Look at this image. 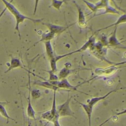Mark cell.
I'll list each match as a JSON object with an SVG mask.
<instances>
[{
  "label": "cell",
  "mask_w": 126,
  "mask_h": 126,
  "mask_svg": "<svg viewBox=\"0 0 126 126\" xmlns=\"http://www.w3.org/2000/svg\"><path fill=\"white\" fill-rule=\"evenodd\" d=\"M7 1L5 0H2V2L4 3L5 6V7L10 11V12L14 16L16 20V25L15 27V30L17 32L19 38L21 39V34L19 30V25L23 23L25 20H28L29 21H32L34 23H40L43 19H33L21 13L20 11L13 5L11 3V2Z\"/></svg>",
  "instance_id": "cell-1"
},
{
  "label": "cell",
  "mask_w": 126,
  "mask_h": 126,
  "mask_svg": "<svg viewBox=\"0 0 126 126\" xmlns=\"http://www.w3.org/2000/svg\"><path fill=\"white\" fill-rule=\"evenodd\" d=\"M71 98L72 96H70V97L68 96L67 99L65 102L57 107V113L59 115L60 118L65 116H71L75 119L77 118L74 115V113L72 111L69 106V103Z\"/></svg>",
  "instance_id": "cell-2"
},
{
  "label": "cell",
  "mask_w": 126,
  "mask_h": 126,
  "mask_svg": "<svg viewBox=\"0 0 126 126\" xmlns=\"http://www.w3.org/2000/svg\"><path fill=\"white\" fill-rule=\"evenodd\" d=\"M28 72V84H29V94L27 98L28 100V105L27 108V114L29 118L35 120V112L32 107V106L31 101V80H30V73H32L29 70Z\"/></svg>",
  "instance_id": "cell-3"
},
{
  "label": "cell",
  "mask_w": 126,
  "mask_h": 126,
  "mask_svg": "<svg viewBox=\"0 0 126 126\" xmlns=\"http://www.w3.org/2000/svg\"><path fill=\"white\" fill-rule=\"evenodd\" d=\"M94 37H90V39H89V40L88 41H87L80 49H79L77 50H75L74 51H73L72 52H70L69 53H67V54L63 55H59V56H55L54 58H55V60L56 62H57L59 60L62 59L64 57H66V56H69V55H70L72 54H74V53H75L76 52H82V51H83L86 50L88 47L90 46L93 43H94Z\"/></svg>",
  "instance_id": "cell-4"
},
{
  "label": "cell",
  "mask_w": 126,
  "mask_h": 126,
  "mask_svg": "<svg viewBox=\"0 0 126 126\" xmlns=\"http://www.w3.org/2000/svg\"><path fill=\"white\" fill-rule=\"evenodd\" d=\"M51 84L59 88H63V89H66L69 90H72L74 91H77V87L71 85L67 81V80L65 78L62 79L61 81H49Z\"/></svg>",
  "instance_id": "cell-5"
},
{
  "label": "cell",
  "mask_w": 126,
  "mask_h": 126,
  "mask_svg": "<svg viewBox=\"0 0 126 126\" xmlns=\"http://www.w3.org/2000/svg\"><path fill=\"white\" fill-rule=\"evenodd\" d=\"M8 64H9L8 66V68L4 72V73H7V72L11 71V70H13V69H14L15 68H18V67L22 68L25 69V70H26L27 71H29L28 70H27V69H26L24 67V66H23L22 63H21V61L18 58L11 57V59L10 62Z\"/></svg>",
  "instance_id": "cell-6"
},
{
  "label": "cell",
  "mask_w": 126,
  "mask_h": 126,
  "mask_svg": "<svg viewBox=\"0 0 126 126\" xmlns=\"http://www.w3.org/2000/svg\"><path fill=\"white\" fill-rule=\"evenodd\" d=\"M119 67L115 66L108 67L105 68H98L95 69L94 73L98 75H110L113 74Z\"/></svg>",
  "instance_id": "cell-7"
},
{
  "label": "cell",
  "mask_w": 126,
  "mask_h": 126,
  "mask_svg": "<svg viewBox=\"0 0 126 126\" xmlns=\"http://www.w3.org/2000/svg\"><path fill=\"white\" fill-rule=\"evenodd\" d=\"M56 36V35L55 34H54L53 33L50 32V31L48 32L46 31L44 32H43V33L41 35V38L37 41L35 42L32 46H31L30 47H29L27 51L29 50L30 49H31L33 47L35 46L36 44H37L38 43H39V42H46V41H51V40H52L55 36Z\"/></svg>",
  "instance_id": "cell-8"
},
{
  "label": "cell",
  "mask_w": 126,
  "mask_h": 126,
  "mask_svg": "<svg viewBox=\"0 0 126 126\" xmlns=\"http://www.w3.org/2000/svg\"><path fill=\"white\" fill-rule=\"evenodd\" d=\"M73 2L74 3L78 12V25L81 28H84L87 25L85 15L80 6L75 1H73Z\"/></svg>",
  "instance_id": "cell-9"
},
{
  "label": "cell",
  "mask_w": 126,
  "mask_h": 126,
  "mask_svg": "<svg viewBox=\"0 0 126 126\" xmlns=\"http://www.w3.org/2000/svg\"><path fill=\"white\" fill-rule=\"evenodd\" d=\"M49 29V31L55 35L61 33L63 32L67 27L54 25L51 23H43Z\"/></svg>",
  "instance_id": "cell-10"
},
{
  "label": "cell",
  "mask_w": 126,
  "mask_h": 126,
  "mask_svg": "<svg viewBox=\"0 0 126 126\" xmlns=\"http://www.w3.org/2000/svg\"><path fill=\"white\" fill-rule=\"evenodd\" d=\"M118 89H115L113 90H112L110 92H109L108 93H107L106 94H104L103 96H98V97H93L92 98H91V99H88L87 100V103L89 105L92 106V107H94V105H95L98 101L102 100L103 99H104L105 98H106L108 95H109L111 93H113V92H115L116 91H117Z\"/></svg>",
  "instance_id": "cell-11"
},
{
  "label": "cell",
  "mask_w": 126,
  "mask_h": 126,
  "mask_svg": "<svg viewBox=\"0 0 126 126\" xmlns=\"http://www.w3.org/2000/svg\"><path fill=\"white\" fill-rule=\"evenodd\" d=\"M76 102L78 103H79L80 105H81V106L83 107V109L85 111L88 118L89 126H91V118H92V115L93 113V107L89 105L88 104H84L82 102H79L78 101H76Z\"/></svg>",
  "instance_id": "cell-12"
},
{
  "label": "cell",
  "mask_w": 126,
  "mask_h": 126,
  "mask_svg": "<svg viewBox=\"0 0 126 126\" xmlns=\"http://www.w3.org/2000/svg\"><path fill=\"white\" fill-rule=\"evenodd\" d=\"M117 29V26L115 27L114 30L111 35V36L109 38L108 43L111 46L117 47L121 45V43L116 37V31Z\"/></svg>",
  "instance_id": "cell-13"
},
{
  "label": "cell",
  "mask_w": 126,
  "mask_h": 126,
  "mask_svg": "<svg viewBox=\"0 0 126 126\" xmlns=\"http://www.w3.org/2000/svg\"><path fill=\"white\" fill-rule=\"evenodd\" d=\"M33 82V84L37 85V86H41L46 88H48L49 89H51L53 90L54 91H56L58 88L53 85L52 84L50 83V82H48V81H40V80H37V81H35Z\"/></svg>",
  "instance_id": "cell-14"
},
{
  "label": "cell",
  "mask_w": 126,
  "mask_h": 126,
  "mask_svg": "<svg viewBox=\"0 0 126 126\" xmlns=\"http://www.w3.org/2000/svg\"><path fill=\"white\" fill-rule=\"evenodd\" d=\"M126 23V13H124V14L121 15L120 16V17L118 18V19L117 20V21L114 23V24H111L105 28H102L101 29H99V30H98L97 31V32H99L100 31H102L103 30H105V29H108L109 28H110V27H113V26H117L118 25L120 24H122V23Z\"/></svg>",
  "instance_id": "cell-15"
},
{
  "label": "cell",
  "mask_w": 126,
  "mask_h": 126,
  "mask_svg": "<svg viewBox=\"0 0 126 126\" xmlns=\"http://www.w3.org/2000/svg\"><path fill=\"white\" fill-rule=\"evenodd\" d=\"M45 47V50H46V52L47 56L48 58L51 60V59L55 57L54 51L52 47V45L51 44V41H46L44 42Z\"/></svg>",
  "instance_id": "cell-16"
},
{
  "label": "cell",
  "mask_w": 126,
  "mask_h": 126,
  "mask_svg": "<svg viewBox=\"0 0 126 126\" xmlns=\"http://www.w3.org/2000/svg\"><path fill=\"white\" fill-rule=\"evenodd\" d=\"M0 114H1V115L2 117H3L4 118L6 119V120H7V123H7L8 122V121L9 120H12V121H15V122L16 121V120L14 119L11 118L10 116H9V115L8 114V113H7V111H6V109H5L4 106V105L1 104H0Z\"/></svg>",
  "instance_id": "cell-17"
},
{
  "label": "cell",
  "mask_w": 126,
  "mask_h": 126,
  "mask_svg": "<svg viewBox=\"0 0 126 126\" xmlns=\"http://www.w3.org/2000/svg\"><path fill=\"white\" fill-rule=\"evenodd\" d=\"M105 10L104 11L102 12V13H100L97 15H95L94 16L102 15V14H107V13H113V14H119V15L120 14V13L118 11H117L114 8L109 6V5H107L105 7Z\"/></svg>",
  "instance_id": "cell-18"
},
{
  "label": "cell",
  "mask_w": 126,
  "mask_h": 126,
  "mask_svg": "<svg viewBox=\"0 0 126 126\" xmlns=\"http://www.w3.org/2000/svg\"><path fill=\"white\" fill-rule=\"evenodd\" d=\"M72 71H73V70H69L68 68H67L66 67L63 68L60 71V72L59 73V76H58L59 79H61L62 80V79H64Z\"/></svg>",
  "instance_id": "cell-19"
},
{
  "label": "cell",
  "mask_w": 126,
  "mask_h": 126,
  "mask_svg": "<svg viewBox=\"0 0 126 126\" xmlns=\"http://www.w3.org/2000/svg\"><path fill=\"white\" fill-rule=\"evenodd\" d=\"M41 117L45 120L47 121L48 122H51L53 119V116L51 114V112L50 110L47 111L46 112H44L42 113L41 115Z\"/></svg>",
  "instance_id": "cell-20"
},
{
  "label": "cell",
  "mask_w": 126,
  "mask_h": 126,
  "mask_svg": "<svg viewBox=\"0 0 126 126\" xmlns=\"http://www.w3.org/2000/svg\"><path fill=\"white\" fill-rule=\"evenodd\" d=\"M65 1L64 0H53L52 1V3L51 5L49 7H54L55 9L57 10H60L61 6L63 4V2H64Z\"/></svg>",
  "instance_id": "cell-21"
},
{
  "label": "cell",
  "mask_w": 126,
  "mask_h": 126,
  "mask_svg": "<svg viewBox=\"0 0 126 126\" xmlns=\"http://www.w3.org/2000/svg\"><path fill=\"white\" fill-rule=\"evenodd\" d=\"M31 95L33 99H37L41 96L40 90L38 89H32L31 91Z\"/></svg>",
  "instance_id": "cell-22"
},
{
  "label": "cell",
  "mask_w": 126,
  "mask_h": 126,
  "mask_svg": "<svg viewBox=\"0 0 126 126\" xmlns=\"http://www.w3.org/2000/svg\"><path fill=\"white\" fill-rule=\"evenodd\" d=\"M54 58L50 60V66H51L52 71L54 73H55L57 70V62H56Z\"/></svg>",
  "instance_id": "cell-23"
},
{
  "label": "cell",
  "mask_w": 126,
  "mask_h": 126,
  "mask_svg": "<svg viewBox=\"0 0 126 126\" xmlns=\"http://www.w3.org/2000/svg\"><path fill=\"white\" fill-rule=\"evenodd\" d=\"M49 74V81H56L59 79L58 77L55 75L54 73L52 70H46Z\"/></svg>",
  "instance_id": "cell-24"
},
{
  "label": "cell",
  "mask_w": 126,
  "mask_h": 126,
  "mask_svg": "<svg viewBox=\"0 0 126 126\" xmlns=\"http://www.w3.org/2000/svg\"><path fill=\"white\" fill-rule=\"evenodd\" d=\"M83 2H84L86 4V5L92 10V12H95L97 11L95 5L94 3H91L88 1H86V0H83Z\"/></svg>",
  "instance_id": "cell-25"
},
{
  "label": "cell",
  "mask_w": 126,
  "mask_h": 126,
  "mask_svg": "<svg viewBox=\"0 0 126 126\" xmlns=\"http://www.w3.org/2000/svg\"><path fill=\"white\" fill-rule=\"evenodd\" d=\"M60 118L59 115H58V113L56 114V115L54 116V117L53 118L52 121V123L53 124L54 126H62L59 123V119Z\"/></svg>",
  "instance_id": "cell-26"
},
{
  "label": "cell",
  "mask_w": 126,
  "mask_h": 126,
  "mask_svg": "<svg viewBox=\"0 0 126 126\" xmlns=\"http://www.w3.org/2000/svg\"><path fill=\"white\" fill-rule=\"evenodd\" d=\"M126 114V109H124L123 111L118 112L117 113H116V116H119V115H123V114Z\"/></svg>",
  "instance_id": "cell-27"
},
{
  "label": "cell",
  "mask_w": 126,
  "mask_h": 126,
  "mask_svg": "<svg viewBox=\"0 0 126 126\" xmlns=\"http://www.w3.org/2000/svg\"><path fill=\"white\" fill-rule=\"evenodd\" d=\"M112 117H113L112 116H111L110 117H109L108 119H106V120H105V121H104V122H103V123H102L101 124H100L99 125H98V126H102L103 125H104V124H106L107 122H108V121H109V120H110L112 118Z\"/></svg>",
  "instance_id": "cell-28"
},
{
  "label": "cell",
  "mask_w": 126,
  "mask_h": 126,
  "mask_svg": "<svg viewBox=\"0 0 126 126\" xmlns=\"http://www.w3.org/2000/svg\"><path fill=\"white\" fill-rule=\"evenodd\" d=\"M6 9H7V8H6V7H5L4 9L1 11V12L0 13V18L2 17V16L3 15V13H4V12H5V11L6 10Z\"/></svg>",
  "instance_id": "cell-29"
},
{
  "label": "cell",
  "mask_w": 126,
  "mask_h": 126,
  "mask_svg": "<svg viewBox=\"0 0 126 126\" xmlns=\"http://www.w3.org/2000/svg\"><path fill=\"white\" fill-rule=\"evenodd\" d=\"M42 33H43V32H42V31H40V30H38V31H37V34H39V35H41Z\"/></svg>",
  "instance_id": "cell-30"
},
{
  "label": "cell",
  "mask_w": 126,
  "mask_h": 126,
  "mask_svg": "<svg viewBox=\"0 0 126 126\" xmlns=\"http://www.w3.org/2000/svg\"><path fill=\"white\" fill-rule=\"evenodd\" d=\"M0 104H1L2 105H5V104H6V102H2V101H0Z\"/></svg>",
  "instance_id": "cell-31"
}]
</instances>
